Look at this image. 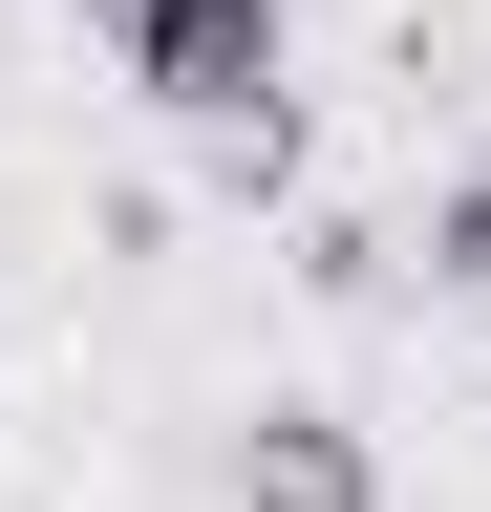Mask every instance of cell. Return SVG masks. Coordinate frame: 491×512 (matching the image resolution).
I'll list each match as a JSON object with an SVG mask.
<instances>
[{
	"label": "cell",
	"instance_id": "obj_1",
	"mask_svg": "<svg viewBox=\"0 0 491 512\" xmlns=\"http://www.w3.org/2000/svg\"><path fill=\"white\" fill-rule=\"evenodd\" d=\"M107 64L150 128H257L299 86V0H107Z\"/></svg>",
	"mask_w": 491,
	"mask_h": 512
},
{
	"label": "cell",
	"instance_id": "obj_2",
	"mask_svg": "<svg viewBox=\"0 0 491 512\" xmlns=\"http://www.w3.org/2000/svg\"><path fill=\"white\" fill-rule=\"evenodd\" d=\"M235 512H385V448H363L321 384H278V406L235 427Z\"/></svg>",
	"mask_w": 491,
	"mask_h": 512
},
{
	"label": "cell",
	"instance_id": "obj_4",
	"mask_svg": "<svg viewBox=\"0 0 491 512\" xmlns=\"http://www.w3.org/2000/svg\"><path fill=\"white\" fill-rule=\"evenodd\" d=\"M86 22H107V0H86Z\"/></svg>",
	"mask_w": 491,
	"mask_h": 512
},
{
	"label": "cell",
	"instance_id": "obj_3",
	"mask_svg": "<svg viewBox=\"0 0 491 512\" xmlns=\"http://www.w3.org/2000/svg\"><path fill=\"white\" fill-rule=\"evenodd\" d=\"M427 299H449V320H491V171H449V192H427Z\"/></svg>",
	"mask_w": 491,
	"mask_h": 512
}]
</instances>
